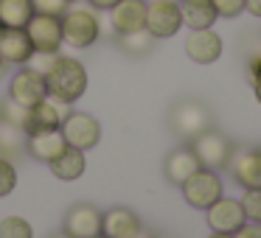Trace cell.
Instances as JSON below:
<instances>
[{"instance_id": "cell-1", "label": "cell", "mask_w": 261, "mask_h": 238, "mask_svg": "<svg viewBox=\"0 0 261 238\" xmlns=\"http://www.w3.org/2000/svg\"><path fill=\"white\" fill-rule=\"evenodd\" d=\"M59 23H62V42L76 51H85L101 40V12L93 9L87 0L70 3Z\"/></svg>"}, {"instance_id": "cell-2", "label": "cell", "mask_w": 261, "mask_h": 238, "mask_svg": "<svg viewBox=\"0 0 261 238\" xmlns=\"http://www.w3.org/2000/svg\"><path fill=\"white\" fill-rule=\"evenodd\" d=\"M45 84H48V93H51V96L73 104V101H79L87 90V70L79 59L57 53L54 65L45 70Z\"/></svg>"}, {"instance_id": "cell-3", "label": "cell", "mask_w": 261, "mask_h": 238, "mask_svg": "<svg viewBox=\"0 0 261 238\" xmlns=\"http://www.w3.org/2000/svg\"><path fill=\"white\" fill-rule=\"evenodd\" d=\"M191 152L197 154V160H199L202 168L219 171V168H225V165L230 163L233 146H230V140H227L222 132H216V129L208 126V129L199 132V135L191 140Z\"/></svg>"}, {"instance_id": "cell-4", "label": "cell", "mask_w": 261, "mask_h": 238, "mask_svg": "<svg viewBox=\"0 0 261 238\" xmlns=\"http://www.w3.org/2000/svg\"><path fill=\"white\" fill-rule=\"evenodd\" d=\"M169 126L177 137L194 140L199 132H205L211 126V112H208V107L199 104V101H180V104H174V109L169 112Z\"/></svg>"}, {"instance_id": "cell-5", "label": "cell", "mask_w": 261, "mask_h": 238, "mask_svg": "<svg viewBox=\"0 0 261 238\" xmlns=\"http://www.w3.org/2000/svg\"><path fill=\"white\" fill-rule=\"evenodd\" d=\"M182 28L180 0H149L146 3V31L154 40H169Z\"/></svg>"}, {"instance_id": "cell-6", "label": "cell", "mask_w": 261, "mask_h": 238, "mask_svg": "<svg viewBox=\"0 0 261 238\" xmlns=\"http://www.w3.org/2000/svg\"><path fill=\"white\" fill-rule=\"evenodd\" d=\"M68 112H70V104L48 93L42 101H37V104H31V107H29L23 132H25V135H31V132L59 129V126H62V121L68 118Z\"/></svg>"}, {"instance_id": "cell-7", "label": "cell", "mask_w": 261, "mask_h": 238, "mask_svg": "<svg viewBox=\"0 0 261 238\" xmlns=\"http://www.w3.org/2000/svg\"><path fill=\"white\" fill-rule=\"evenodd\" d=\"M180 188H182L186 202L197 210L211 207V204L222 196V180L216 176V171H211V168H199L197 174H191Z\"/></svg>"}, {"instance_id": "cell-8", "label": "cell", "mask_w": 261, "mask_h": 238, "mask_svg": "<svg viewBox=\"0 0 261 238\" xmlns=\"http://www.w3.org/2000/svg\"><path fill=\"white\" fill-rule=\"evenodd\" d=\"M59 129H62L68 146L82 148V152L96 148L98 140H101V124H98L93 115H87V112H73V109H70L68 118L62 121V126H59Z\"/></svg>"}, {"instance_id": "cell-9", "label": "cell", "mask_w": 261, "mask_h": 238, "mask_svg": "<svg viewBox=\"0 0 261 238\" xmlns=\"http://www.w3.org/2000/svg\"><path fill=\"white\" fill-rule=\"evenodd\" d=\"M25 34H29L34 51H48V53H59L62 42V23L54 14H31V20L25 23Z\"/></svg>"}, {"instance_id": "cell-10", "label": "cell", "mask_w": 261, "mask_h": 238, "mask_svg": "<svg viewBox=\"0 0 261 238\" xmlns=\"http://www.w3.org/2000/svg\"><path fill=\"white\" fill-rule=\"evenodd\" d=\"M101 219L104 213L93 204H73L65 216L62 232H68L70 238H98L101 235Z\"/></svg>"}, {"instance_id": "cell-11", "label": "cell", "mask_w": 261, "mask_h": 238, "mask_svg": "<svg viewBox=\"0 0 261 238\" xmlns=\"http://www.w3.org/2000/svg\"><path fill=\"white\" fill-rule=\"evenodd\" d=\"M9 96H12L17 104H23V107H31V104L42 101V98L48 96L45 76L37 73V70H31V68L17 70V73L12 76V81H9Z\"/></svg>"}, {"instance_id": "cell-12", "label": "cell", "mask_w": 261, "mask_h": 238, "mask_svg": "<svg viewBox=\"0 0 261 238\" xmlns=\"http://www.w3.org/2000/svg\"><path fill=\"white\" fill-rule=\"evenodd\" d=\"M107 20L115 37L146 28V0H118L113 9H107Z\"/></svg>"}, {"instance_id": "cell-13", "label": "cell", "mask_w": 261, "mask_h": 238, "mask_svg": "<svg viewBox=\"0 0 261 238\" xmlns=\"http://www.w3.org/2000/svg\"><path fill=\"white\" fill-rule=\"evenodd\" d=\"M205 213H208V224L211 230L216 232H236L239 227L244 224V207L242 202H236V199H227V196H219L211 207H205Z\"/></svg>"}, {"instance_id": "cell-14", "label": "cell", "mask_w": 261, "mask_h": 238, "mask_svg": "<svg viewBox=\"0 0 261 238\" xmlns=\"http://www.w3.org/2000/svg\"><path fill=\"white\" fill-rule=\"evenodd\" d=\"M186 53L197 65H211L222 56V37L214 28H197L186 40Z\"/></svg>"}, {"instance_id": "cell-15", "label": "cell", "mask_w": 261, "mask_h": 238, "mask_svg": "<svg viewBox=\"0 0 261 238\" xmlns=\"http://www.w3.org/2000/svg\"><path fill=\"white\" fill-rule=\"evenodd\" d=\"M68 148L62 129H48V132H31L25 135V152L40 163H51Z\"/></svg>"}, {"instance_id": "cell-16", "label": "cell", "mask_w": 261, "mask_h": 238, "mask_svg": "<svg viewBox=\"0 0 261 238\" xmlns=\"http://www.w3.org/2000/svg\"><path fill=\"white\" fill-rule=\"evenodd\" d=\"M104 238H141V219L129 207H113L101 219Z\"/></svg>"}, {"instance_id": "cell-17", "label": "cell", "mask_w": 261, "mask_h": 238, "mask_svg": "<svg viewBox=\"0 0 261 238\" xmlns=\"http://www.w3.org/2000/svg\"><path fill=\"white\" fill-rule=\"evenodd\" d=\"M34 51L25 28H0V56L6 65H25Z\"/></svg>"}, {"instance_id": "cell-18", "label": "cell", "mask_w": 261, "mask_h": 238, "mask_svg": "<svg viewBox=\"0 0 261 238\" xmlns=\"http://www.w3.org/2000/svg\"><path fill=\"white\" fill-rule=\"evenodd\" d=\"M233 180L242 188H261V152H239L230 154Z\"/></svg>"}, {"instance_id": "cell-19", "label": "cell", "mask_w": 261, "mask_h": 238, "mask_svg": "<svg viewBox=\"0 0 261 238\" xmlns=\"http://www.w3.org/2000/svg\"><path fill=\"white\" fill-rule=\"evenodd\" d=\"M199 168H202V165H199L197 154L191 152V146L188 148H174L163 163V174H166V180H169L171 185H182V182H186L191 174H197Z\"/></svg>"}, {"instance_id": "cell-20", "label": "cell", "mask_w": 261, "mask_h": 238, "mask_svg": "<svg viewBox=\"0 0 261 238\" xmlns=\"http://www.w3.org/2000/svg\"><path fill=\"white\" fill-rule=\"evenodd\" d=\"M51 174L62 182H73V180H82L85 176V168H87V160H85V152L82 148H73L68 146L57 160H51Z\"/></svg>"}, {"instance_id": "cell-21", "label": "cell", "mask_w": 261, "mask_h": 238, "mask_svg": "<svg viewBox=\"0 0 261 238\" xmlns=\"http://www.w3.org/2000/svg\"><path fill=\"white\" fill-rule=\"evenodd\" d=\"M180 12H182V25H188L191 31L214 28V23L219 20L211 0H180Z\"/></svg>"}, {"instance_id": "cell-22", "label": "cell", "mask_w": 261, "mask_h": 238, "mask_svg": "<svg viewBox=\"0 0 261 238\" xmlns=\"http://www.w3.org/2000/svg\"><path fill=\"white\" fill-rule=\"evenodd\" d=\"M31 14V0H0V28H25Z\"/></svg>"}, {"instance_id": "cell-23", "label": "cell", "mask_w": 261, "mask_h": 238, "mask_svg": "<svg viewBox=\"0 0 261 238\" xmlns=\"http://www.w3.org/2000/svg\"><path fill=\"white\" fill-rule=\"evenodd\" d=\"M25 152V132L14 124L0 121V154L9 160H17Z\"/></svg>"}, {"instance_id": "cell-24", "label": "cell", "mask_w": 261, "mask_h": 238, "mask_svg": "<svg viewBox=\"0 0 261 238\" xmlns=\"http://www.w3.org/2000/svg\"><path fill=\"white\" fill-rule=\"evenodd\" d=\"M118 45H121V51L129 53V56H143V53L152 51L154 37L149 34L146 28H138V31H129V34H118Z\"/></svg>"}, {"instance_id": "cell-25", "label": "cell", "mask_w": 261, "mask_h": 238, "mask_svg": "<svg viewBox=\"0 0 261 238\" xmlns=\"http://www.w3.org/2000/svg\"><path fill=\"white\" fill-rule=\"evenodd\" d=\"M0 238H34V227L23 216H6L0 221Z\"/></svg>"}, {"instance_id": "cell-26", "label": "cell", "mask_w": 261, "mask_h": 238, "mask_svg": "<svg viewBox=\"0 0 261 238\" xmlns=\"http://www.w3.org/2000/svg\"><path fill=\"white\" fill-rule=\"evenodd\" d=\"M25 115H29V107L17 104L12 96H6L3 101H0V121H6V124H14V126H20V129H23Z\"/></svg>"}, {"instance_id": "cell-27", "label": "cell", "mask_w": 261, "mask_h": 238, "mask_svg": "<svg viewBox=\"0 0 261 238\" xmlns=\"http://www.w3.org/2000/svg\"><path fill=\"white\" fill-rule=\"evenodd\" d=\"M14 188H17V168H14V160H9V157L0 154V199L9 196Z\"/></svg>"}, {"instance_id": "cell-28", "label": "cell", "mask_w": 261, "mask_h": 238, "mask_svg": "<svg viewBox=\"0 0 261 238\" xmlns=\"http://www.w3.org/2000/svg\"><path fill=\"white\" fill-rule=\"evenodd\" d=\"M242 207H244V219L261 224V188H247L242 199Z\"/></svg>"}, {"instance_id": "cell-29", "label": "cell", "mask_w": 261, "mask_h": 238, "mask_svg": "<svg viewBox=\"0 0 261 238\" xmlns=\"http://www.w3.org/2000/svg\"><path fill=\"white\" fill-rule=\"evenodd\" d=\"M37 14H54V17H62L65 9L70 6L68 0H31Z\"/></svg>"}, {"instance_id": "cell-30", "label": "cell", "mask_w": 261, "mask_h": 238, "mask_svg": "<svg viewBox=\"0 0 261 238\" xmlns=\"http://www.w3.org/2000/svg\"><path fill=\"white\" fill-rule=\"evenodd\" d=\"M54 59H57V53H48V51H31L29 62H25V68L37 70V73L45 76V70L54 65Z\"/></svg>"}, {"instance_id": "cell-31", "label": "cell", "mask_w": 261, "mask_h": 238, "mask_svg": "<svg viewBox=\"0 0 261 238\" xmlns=\"http://www.w3.org/2000/svg\"><path fill=\"white\" fill-rule=\"evenodd\" d=\"M219 17H239L244 12V0H211Z\"/></svg>"}, {"instance_id": "cell-32", "label": "cell", "mask_w": 261, "mask_h": 238, "mask_svg": "<svg viewBox=\"0 0 261 238\" xmlns=\"http://www.w3.org/2000/svg\"><path fill=\"white\" fill-rule=\"evenodd\" d=\"M233 238H261V224H255V221L242 224L236 232H233Z\"/></svg>"}, {"instance_id": "cell-33", "label": "cell", "mask_w": 261, "mask_h": 238, "mask_svg": "<svg viewBox=\"0 0 261 238\" xmlns=\"http://www.w3.org/2000/svg\"><path fill=\"white\" fill-rule=\"evenodd\" d=\"M87 3H90L93 9H98V12H107V9H113L118 0H87Z\"/></svg>"}, {"instance_id": "cell-34", "label": "cell", "mask_w": 261, "mask_h": 238, "mask_svg": "<svg viewBox=\"0 0 261 238\" xmlns=\"http://www.w3.org/2000/svg\"><path fill=\"white\" fill-rule=\"evenodd\" d=\"M244 9L255 17H261V0H244Z\"/></svg>"}, {"instance_id": "cell-35", "label": "cell", "mask_w": 261, "mask_h": 238, "mask_svg": "<svg viewBox=\"0 0 261 238\" xmlns=\"http://www.w3.org/2000/svg\"><path fill=\"white\" fill-rule=\"evenodd\" d=\"M208 238H233V235H230V232H216V230H211Z\"/></svg>"}, {"instance_id": "cell-36", "label": "cell", "mask_w": 261, "mask_h": 238, "mask_svg": "<svg viewBox=\"0 0 261 238\" xmlns=\"http://www.w3.org/2000/svg\"><path fill=\"white\" fill-rule=\"evenodd\" d=\"M51 238H70L68 232H57V235H51Z\"/></svg>"}, {"instance_id": "cell-37", "label": "cell", "mask_w": 261, "mask_h": 238, "mask_svg": "<svg viewBox=\"0 0 261 238\" xmlns=\"http://www.w3.org/2000/svg\"><path fill=\"white\" fill-rule=\"evenodd\" d=\"M3 68H6V62H3V56H0V73H3Z\"/></svg>"}, {"instance_id": "cell-38", "label": "cell", "mask_w": 261, "mask_h": 238, "mask_svg": "<svg viewBox=\"0 0 261 238\" xmlns=\"http://www.w3.org/2000/svg\"><path fill=\"white\" fill-rule=\"evenodd\" d=\"M146 238H158V235H146Z\"/></svg>"}, {"instance_id": "cell-39", "label": "cell", "mask_w": 261, "mask_h": 238, "mask_svg": "<svg viewBox=\"0 0 261 238\" xmlns=\"http://www.w3.org/2000/svg\"><path fill=\"white\" fill-rule=\"evenodd\" d=\"M68 3H76V0H68Z\"/></svg>"}]
</instances>
